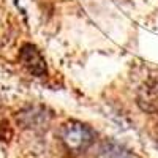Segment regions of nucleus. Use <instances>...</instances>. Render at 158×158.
Here are the masks:
<instances>
[{
	"instance_id": "nucleus-1",
	"label": "nucleus",
	"mask_w": 158,
	"mask_h": 158,
	"mask_svg": "<svg viewBox=\"0 0 158 158\" xmlns=\"http://www.w3.org/2000/svg\"><path fill=\"white\" fill-rule=\"evenodd\" d=\"M59 138L65 150L71 155H79L92 147L95 142V133L90 127L77 120L65 122L59 130Z\"/></svg>"
},
{
	"instance_id": "nucleus-2",
	"label": "nucleus",
	"mask_w": 158,
	"mask_h": 158,
	"mask_svg": "<svg viewBox=\"0 0 158 158\" xmlns=\"http://www.w3.org/2000/svg\"><path fill=\"white\" fill-rule=\"evenodd\" d=\"M139 108L152 115H158V76H152L138 90Z\"/></svg>"
},
{
	"instance_id": "nucleus-3",
	"label": "nucleus",
	"mask_w": 158,
	"mask_h": 158,
	"mask_svg": "<svg viewBox=\"0 0 158 158\" xmlns=\"http://www.w3.org/2000/svg\"><path fill=\"white\" fill-rule=\"evenodd\" d=\"M19 59L22 62V65L27 71L33 76H38L41 77L48 73V65H46V60L43 57V54L38 51L36 46L27 43L21 48V52H19Z\"/></svg>"
},
{
	"instance_id": "nucleus-4",
	"label": "nucleus",
	"mask_w": 158,
	"mask_h": 158,
	"mask_svg": "<svg viewBox=\"0 0 158 158\" xmlns=\"http://www.w3.org/2000/svg\"><path fill=\"white\" fill-rule=\"evenodd\" d=\"M49 120H51V114H48L46 109L43 108H29V109H24L18 115V122L30 130L46 128Z\"/></svg>"
},
{
	"instance_id": "nucleus-5",
	"label": "nucleus",
	"mask_w": 158,
	"mask_h": 158,
	"mask_svg": "<svg viewBox=\"0 0 158 158\" xmlns=\"http://www.w3.org/2000/svg\"><path fill=\"white\" fill-rule=\"evenodd\" d=\"M94 158H138L133 152L118 146L114 141H106L97 149Z\"/></svg>"
}]
</instances>
